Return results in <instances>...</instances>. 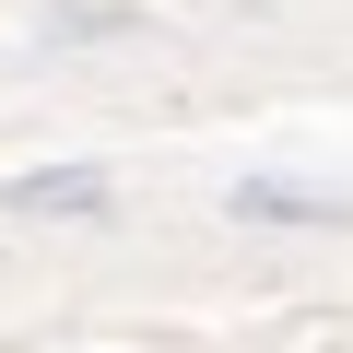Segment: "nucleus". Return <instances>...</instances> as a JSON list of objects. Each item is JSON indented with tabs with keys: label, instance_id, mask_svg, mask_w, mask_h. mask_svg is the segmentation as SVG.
<instances>
[{
	"label": "nucleus",
	"instance_id": "1",
	"mask_svg": "<svg viewBox=\"0 0 353 353\" xmlns=\"http://www.w3.org/2000/svg\"><path fill=\"white\" fill-rule=\"evenodd\" d=\"M106 201V176H24L12 189V212H94Z\"/></svg>",
	"mask_w": 353,
	"mask_h": 353
}]
</instances>
